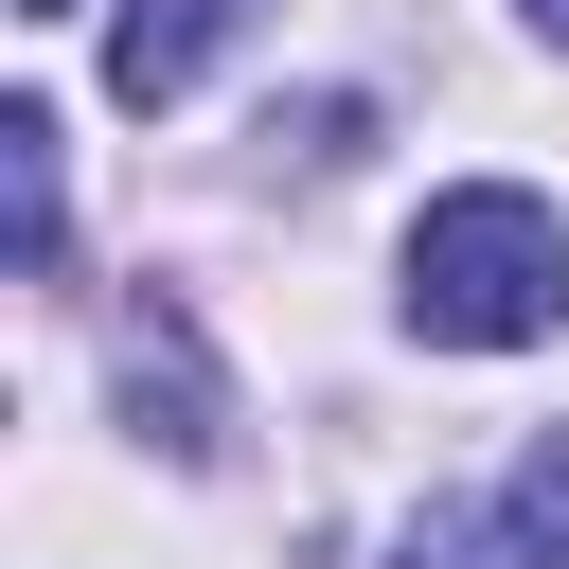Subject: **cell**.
I'll return each instance as SVG.
<instances>
[{
    "label": "cell",
    "instance_id": "7",
    "mask_svg": "<svg viewBox=\"0 0 569 569\" xmlns=\"http://www.w3.org/2000/svg\"><path fill=\"white\" fill-rule=\"evenodd\" d=\"M18 18H71V0H18Z\"/></svg>",
    "mask_w": 569,
    "mask_h": 569
},
{
    "label": "cell",
    "instance_id": "3",
    "mask_svg": "<svg viewBox=\"0 0 569 569\" xmlns=\"http://www.w3.org/2000/svg\"><path fill=\"white\" fill-rule=\"evenodd\" d=\"M160 391V462H213V373H196V320L178 302H142L124 320V409Z\"/></svg>",
    "mask_w": 569,
    "mask_h": 569
},
{
    "label": "cell",
    "instance_id": "4",
    "mask_svg": "<svg viewBox=\"0 0 569 569\" xmlns=\"http://www.w3.org/2000/svg\"><path fill=\"white\" fill-rule=\"evenodd\" d=\"M391 569H569V551H551V533H533L516 498H480V516H427V533H409Z\"/></svg>",
    "mask_w": 569,
    "mask_h": 569
},
{
    "label": "cell",
    "instance_id": "5",
    "mask_svg": "<svg viewBox=\"0 0 569 569\" xmlns=\"http://www.w3.org/2000/svg\"><path fill=\"white\" fill-rule=\"evenodd\" d=\"M0 231L18 267H53V107H0Z\"/></svg>",
    "mask_w": 569,
    "mask_h": 569
},
{
    "label": "cell",
    "instance_id": "1",
    "mask_svg": "<svg viewBox=\"0 0 569 569\" xmlns=\"http://www.w3.org/2000/svg\"><path fill=\"white\" fill-rule=\"evenodd\" d=\"M551 320H569V213H551V196L462 178V196L409 213V338L516 356V338H551Z\"/></svg>",
    "mask_w": 569,
    "mask_h": 569
},
{
    "label": "cell",
    "instance_id": "2",
    "mask_svg": "<svg viewBox=\"0 0 569 569\" xmlns=\"http://www.w3.org/2000/svg\"><path fill=\"white\" fill-rule=\"evenodd\" d=\"M249 18H267V0H124V18H107V89H124V107H178Z\"/></svg>",
    "mask_w": 569,
    "mask_h": 569
},
{
    "label": "cell",
    "instance_id": "6",
    "mask_svg": "<svg viewBox=\"0 0 569 569\" xmlns=\"http://www.w3.org/2000/svg\"><path fill=\"white\" fill-rule=\"evenodd\" d=\"M516 18H533V36H569V0H516Z\"/></svg>",
    "mask_w": 569,
    "mask_h": 569
}]
</instances>
